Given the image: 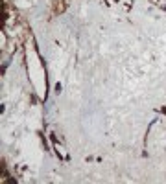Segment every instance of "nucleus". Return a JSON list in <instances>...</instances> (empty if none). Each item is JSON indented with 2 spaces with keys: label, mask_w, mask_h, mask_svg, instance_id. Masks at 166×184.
Returning <instances> with one entry per match:
<instances>
[{
  "label": "nucleus",
  "mask_w": 166,
  "mask_h": 184,
  "mask_svg": "<svg viewBox=\"0 0 166 184\" xmlns=\"http://www.w3.org/2000/svg\"><path fill=\"white\" fill-rule=\"evenodd\" d=\"M162 112H164V114H166V107H164V109H162Z\"/></svg>",
  "instance_id": "f257e3e1"
}]
</instances>
